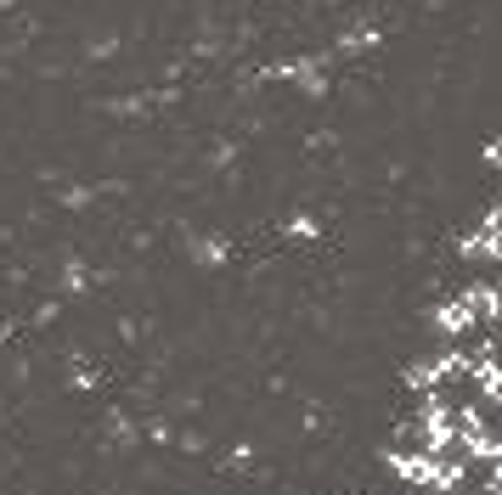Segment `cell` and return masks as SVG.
<instances>
[{
  "label": "cell",
  "mask_w": 502,
  "mask_h": 495,
  "mask_svg": "<svg viewBox=\"0 0 502 495\" xmlns=\"http://www.w3.org/2000/svg\"><path fill=\"white\" fill-rule=\"evenodd\" d=\"M57 203H63L68 214H85L90 203H97V186H63V192H57Z\"/></svg>",
  "instance_id": "2"
},
{
  "label": "cell",
  "mask_w": 502,
  "mask_h": 495,
  "mask_svg": "<svg viewBox=\"0 0 502 495\" xmlns=\"http://www.w3.org/2000/svg\"><path fill=\"white\" fill-rule=\"evenodd\" d=\"M57 316H63V299H45V304L35 309V327H51Z\"/></svg>",
  "instance_id": "4"
},
{
  "label": "cell",
  "mask_w": 502,
  "mask_h": 495,
  "mask_svg": "<svg viewBox=\"0 0 502 495\" xmlns=\"http://www.w3.org/2000/svg\"><path fill=\"white\" fill-rule=\"evenodd\" d=\"M119 57V34H90L85 40V62H113Z\"/></svg>",
  "instance_id": "3"
},
{
  "label": "cell",
  "mask_w": 502,
  "mask_h": 495,
  "mask_svg": "<svg viewBox=\"0 0 502 495\" xmlns=\"http://www.w3.org/2000/svg\"><path fill=\"white\" fill-rule=\"evenodd\" d=\"M187 259L204 270H220L226 259H232V237H220V231H204V237H187Z\"/></svg>",
  "instance_id": "1"
},
{
  "label": "cell",
  "mask_w": 502,
  "mask_h": 495,
  "mask_svg": "<svg viewBox=\"0 0 502 495\" xmlns=\"http://www.w3.org/2000/svg\"><path fill=\"white\" fill-rule=\"evenodd\" d=\"M12 338H18V327H12V321H6V316H0V349H6V344H12Z\"/></svg>",
  "instance_id": "5"
}]
</instances>
